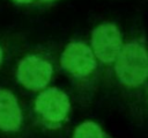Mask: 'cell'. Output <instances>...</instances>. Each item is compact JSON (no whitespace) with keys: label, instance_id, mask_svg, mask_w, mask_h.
<instances>
[{"label":"cell","instance_id":"cell-2","mask_svg":"<svg viewBox=\"0 0 148 138\" xmlns=\"http://www.w3.org/2000/svg\"><path fill=\"white\" fill-rule=\"evenodd\" d=\"M60 65L71 77L77 80H84L96 72L98 61L90 45L81 41H73L62 50Z\"/></svg>","mask_w":148,"mask_h":138},{"label":"cell","instance_id":"cell-7","mask_svg":"<svg viewBox=\"0 0 148 138\" xmlns=\"http://www.w3.org/2000/svg\"><path fill=\"white\" fill-rule=\"evenodd\" d=\"M73 138H105V133L97 123L86 121L76 126Z\"/></svg>","mask_w":148,"mask_h":138},{"label":"cell","instance_id":"cell-5","mask_svg":"<svg viewBox=\"0 0 148 138\" xmlns=\"http://www.w3.org/2000/svg\"><path fill=\"white\" fill-rule=\"evenodd\" d=\"M71 102L67 94L57 88L49 87L40 90L35 100V111L37 115L50 124H60L69 112Z\"/></svg>","mask_w":148,"mask_h":138},{"label":"cell","instance_id":"cell-8","mask_svg":"<svg viewBox=\"0 0 148 138\" xmlns=\"http://www.w3.org/2000/svg\"><path fill=\"white\" fill-rule=\"evenodd\" d=\"M13 1L16 3H21V5H28V3H31L34 0H13Z\"/></svg>","mask_w":148,"mask_h":138},{"label":"cell","instance_id":"cell-10","mask_svg":"<svg viewBox=\"0 0 148 138\" xmlns=\"http://www.w3.org/2000/svg\"><path fill=\"white\" fill-rule=\"evenodd\" d=\"M40 2H44V3H46V2H53V1H56V0H39Z\"/></svg>","mask_w":148,"mask_h":138},{"label":"cell","instance_id":"cell-6","mask_svg":"<svg viewBox=\"0 0 148 138\" xmlns=\"http://www.w3.org/2000/svg\"><path fill=\"white\" fill-rule=\"evenodd\" d=\"M22 124V110L16 96L0 88V130L16 131Z\"/></svg>","mask_w":148,"mask_h":138},{"label":"cell","instance_id":"cell-4","mask_svg":"<svg viewBox=\"0 0 148 138\" xmlns=\"http://www.w3.org/2000/svg\"><path fill=\"white\" fill-rule=\"evenodd\" d=\"M123 45V35L112 22H103L91 31L90 48L97 61L104 65H113Z\"/></svg>","mask_w":148,"mask_h":138},{"label":"cell","instance_id":"cell-1","mask_svg":"<svg viewBox=\"0 0 148 138\" xmlns=\"http://www.w3.org/2000/svg\"><path fill=\"white\" fill-rule=\"evenodd\" d=\"M113 70L118 81L125 87L142 86L148 80V46L145 41L135 38L124 43Z\"/></svg>","mask_w":148,"mask_h":138},{"label":"cell","instance_id":"cell-3","mask_svg":"<svg viewBox=\"0 0 148 138\" xmlns=\"http://www.w3.org/2000/svg\"><path fill=\"white\" fill-rule=\"evenodd\" d=\"M53 72V65L49 58L38 53H30L18 61L16 79L29 90H43L51 82Z\"/></svg>","mask_w":148,"mask_h":138},{"label":"cell","instance_id":"cell-9","mask_svg":"<svg viewBox=\"0 0 148 138\" xmlns=\"http://www.w3.org/2000/svg\"><path fill=\"white\" fill-rule=\"evenodd\" d=\"M2 60H3V50H2V48H1V45H0V65H1Z\"/></svg>","mask_w":148,"mask_h":138}]
</instances>
